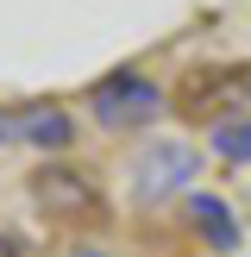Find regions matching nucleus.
<instances>
[{"label": "nucleus", "mask_w": 251, "mask_h": 257, "mask_svg": "<svg viewBox=\"0 0 251 257\" xmlns=\"http://www.w3.org/2000/svg\"><path fill=\"white\" fill-rule=\"evenodd\" d=\"M195 170H201V151L195 145H182V138H157V145H145L138 163H132V201H138V207L176 201L188 182H195Z\"/></svg>", "instance_id": "3"}, {"label": "nucleus", "mask_w": 251, "mask_h": 257, "mask_svg": "<svg viewBox=\"0 0 251 257\" xmlns=\"http://www.w3.org/2000/svg\"><path fill=\"white\" fill-rule=\"evenodd\" d=\"M32 207L44 213V220H57V226H100L107 220L100 188L88 182L82 170H63V163H44V170L32 176Z\"/></svg>", "instance_id": "2"}, {"label": "nucleus", "mask_w": 251, "mask_h": 257, "mask_svg": "<svg viewBox=\"0 0 251 257\" xmlns=\"http://www.w3.org/2000/svg\"><path fill=\"white\" fill-rule=\"evenodd\" d=\"M188 220H195V232L207 238L213 251H238L245 245V226H238V213L226 207L220 195H188Z\"/></svg>", "instance_id": "5"}, {"label": "nucleus", "mask_w": 251, "mask_h": 257, "mask_svg": "<svg viewBox=\"0 0 251 257\" xmlns=\"http://www.w3.org/2000/svg\"><path fill=\"white\" fill-rule=\"evenodd\" d=\"M213 157L220 163H251V119H213Z\"/></svg>", "instance_id": "7"}, {"label": "nucleus", "mask_w": 251, "mask_h": 257, "mask_svg": "<svg viewBox=\"0 0 251 257\" xmlns=\"http://www.w3.org/2000/svg\"><path fill=\"white\" fill-rule=\"evenodd\" d=\"M0 138H19V113H0Z\"/></svg>", "instance_id": "9"}, {"label": "nucleus", "mask_w": 251, "mask_h": 257, "mask_svg": "<svg viewBox=\"0 0 251 257\" xmlns=\"http://www.w3.org/2000/svg\"><path fill=\"white\" fill-rule=\"evenodd\" d=\"M0 257H25V245H19V232H7V226H0Z\"/></svg>", "instance_id": "8"}, {"label": "nucleus", "mask_w": 251, "mask_h": 257, "mask_svg": "<svg viewBox=\"0 0 251 257\" xmlns=\"http://www.w3.org/2000/svg\"><path fill=\"white\" fill-rule=\"evenodd\" d=\"M213 100H226L220 119H251V69H195L188 94H182V113H207Z\"/></svg>", "instance_id": "4"}, {"label": "nucleus", "mask_w": 251, "mask_h": 257, "mask_svg": "<svg viewBox=\"0 0 251 257\" xmlns=\"http://www.w3.org/2000/svg\"><path fill=\"white\" fill-rule=\"evenodd\" d=\"M19 138L38 151H63L75 138V119L69 107H57V100H32V107H19Z\"/></svg>", "instance_id": "6"}, {"label": "nucleus", "mask_w": 251, "mask_h": 257, "mask_svg": "<svg viewBox=\"0 0 251 257\" xmlns=\"http://www.w3.org/2000/svg\"><path fill=\"white\" fill-rule=\"evenodd\" d=\"M75 257H100V251H94V245H75Z\"/></svg>", "instance_id": "10"}, {"label": "nucleus", "mask_w": 251, "mask_h": 257, "mask_svg": "<svg viewBox=\"0 0 251 257\" xmlns=\"http://www.w3.org/2000/svg\"><path fill=\"white\" fill-rule=\"evenodd\" d=\"M88 113L107 132H138V125H151L163 113V88L151 75H138V69H113V75H100L88 88Z\"/></svg>", "instance_id": "1"}]
</instances>
